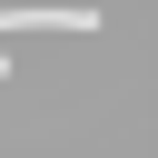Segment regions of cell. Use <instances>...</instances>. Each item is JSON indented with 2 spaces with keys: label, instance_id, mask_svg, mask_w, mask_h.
<instances>
[{
  "label": "cell",
  "instance_id": "1",
  "mask_svg": "<svg viewBox=\"0 0 158 158\" xmlns=\"http://www.w3.org/2000/svg\"><path fill=\"white\" fill-rule=\"evenodd\" d=\"M0 30H99V10H0Z\"/></svg>",
  "mask_w": 158,
  "mask_h": 158
},
{
  "label": "cell",
  "instance_id": "2",
  "mask_svg": "<svg viewBox=\"0 0 158 158\" xmlns=\"http://www.w3.org/2000/svg\"><path fill=\"white\" fill-rule=\"evenodd\" d=\"M0 79H10V40H0Z\"/></svg>",
  "mask_w": 158,
  "mask_h": 158
}]
</instances>
